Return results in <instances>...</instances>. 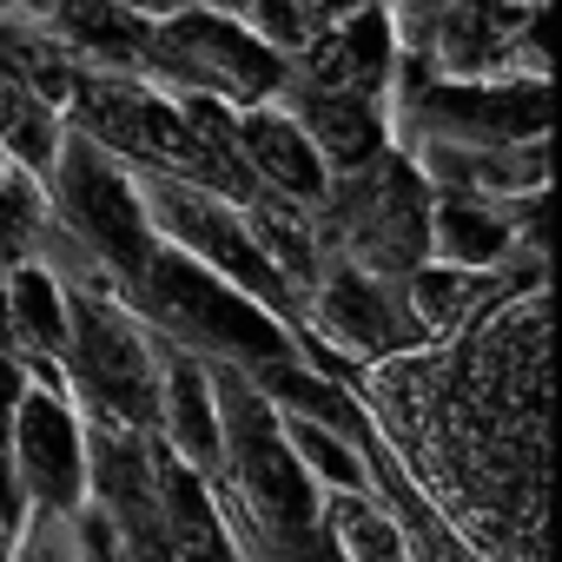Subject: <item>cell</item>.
<instances>
[{
    "label": "cell",
    "mask_w": 562,
    "mask_h": 562,
    "mask_svg": "<svg viewBox=\"0 0 562 562\" xmlns=\"http://www.w3.org/2000/svg\"><path fill=\"white\" fill-rule=\"evenodd\" d=\"M245 8H251V34L292 60L312 34H325L331 21H345V14H358V8H371V0H245Z\"/></svg>",
    "instance_id": "cell-21"
},
{
    "label": "cell",
    "mask_w": 562,
    "mask_h": 562,
    "mask_svg": "<svg viewBox=\"0 0 562 562\" xmlns=\"http://www.w3.org/2000/svg\"><path fill=\"white\" fill-rule=\"evenodd\" d=\"M8 172H14V166H8V153H0V179H8Z\"/></svg>",
    "instance_id": "cell-23"
},
{
    "label": "cell",
    "mask_w": 562,
    "mask_h": 562,
    "mask_svg": "<svg viewBox=\"0 0 562 562\" xmlns=\"http://www.w3.org/2000/svg\"><path fill=\"white\" fill-rule=\"evenodd\" d=\"M8 483L21 509H87V417L74 397L27 384L8 424Z\"/></svg>",
    "instance_id": "cell-7"
},
{
    "label": "cell",
    "mask_w": 562,
    "mask_h": 562,
    "mask_svg": "<svg viewBox=\"0 0 562 562\" xmlns=\"http://www.w3.org/2000/svg\"><path fill=\"white\" fill-rule=\"evenodd\" d=\"M41 192H47V212H54V225L113 278L120 292H133L139 285V271H146V258H153V225H146V199H139V172H126L120 159H106V153H93L87 139H60V159L47 166V179H41Z\"/></svg>",
    "instance_id": "cell-4"
},
{
    "label": "cell",
    "mask_w": 562,
    "mask_h": 562,
    "mask_svg": "<svg viewBox=\"0 0 562 562\" xmlns=\"http://www.w3.org/2000/svg\"><path fill=\"white\" fill-rule=\"evenodd\" d=\"M153 430H166V450L192 470H218V371L179 345L159 338V417Z\"/></svg>",
    "instance_id": "cell-13"
},
{
    "label": "cell",
    "mask_w": 562,
    "mask_h": 562,
    "mask_svg": "<svg viewBox=\"0 0 562 562\" xmlns=\"http://www.w3.org/2000/svg\"><path fill=\"white\" fill-rule=\"evenodd\" d=\"M516 251V218L496 199L470 192H430V225H424V258L463 265V271H496Z\"/></svg>",
    "instance_id": "cell-15"
},
{
    "label": "cell",
    "mask_w": 562,
    "mask_h": 562,
    "mask_svg": "<svg viewBox=\"0 0 562 562\" xmlns=\"http://www.w3.org/2000/svg\"><path fill=\"white\" fill-rule=\"evenodd\" d=\"M120 8H133V14H146V21H159V14H172V8H186V0H120Z\"/></svg>",
    "instance_id": "cell-22"
},
{
    "label": "cell",
    "mask_w": 562,
    "mask_h": 562,
    "mask_svg": "<svg viewBox=\"0 0 562 562\" xmlns=\"http://www.w3.org/2000/svg\"><path fill=\"white\" fill-rule=\"evenodd\" d=\"M397 285H404L397 299H404L417 338H424V345H443V338H457V331H470V325L483 318V305H490V292H496V271H463V265L424 258V265H411V271L397 278Z\"/></svg>",
    "instance_id": "cell-16"
},
{
    "label": "cell",
    "mask_w": 562,
    "mask_h": 562,
    "mask_svg": "<svg viewBox=\"0 0 562 562\" xmlns=\"http://www.w3.org/2000/svg\"><path fill=\"white\" fill-rule=\"evenodd\" d=\"M417 139H457V146H529L542 139V80H443L417 106Z\"/></svg>",
    "instance_id": "cell-9"
},
{
    "label": "cell",
    "mask_w": 562,
    "mask_h": 562,
    "mask_svg": "<svg viewBox=\"0 0 562 562\" xmlns=\"http://www.w3.org/2000/svg\"><path fill=\"white\" fill-rule=\"evenodd\" d=\"M139 74L159 80L172 100H212V106H232V113L271 106L292 87V60L278 47H265L245 14L205 8V0H186V8L153 21Z\"/></svg>",
    "instance_id": "cell-3"
},
{
    "label": "cell",
    "mask_w": 562,
    "mask_h": 562,
    "mask_svg": "<svg viewBox=\"0 0 562 562\" xmlns=\"http://www.w3.org/2000/svg\"><path fill=\"white\" fill-rule=\"evenodd\" d=\"M271 417H278V437H285V450H292V463L305 470L312 490H325V496L371 490V457H364L345 430L312 424V417H299V411H271Z\"/></svg>",
    "instance_id": "cell-20"
},
{
    "label": "cell",
    "mask_w": 562,
    "mask_h": 562,
    "mask_svg": "<svg viewBox=\"0 0 562 562\" xmlns=\"http://www.w3.org/2000/svg\"><path fill=\"white\" fill-rule=\"evenodd\" d=\"M278 100L292 106V120L305 126V139H312V153L325 159L331 179H351V172H364V166H378V159L391 153V113H384V100H371V93L285 87Z\"/></svg>",
    "instance_id": "cell-12"
},
{
    "label": "cell",
    "mask_w": 562,
    "mask_h": 562,
    "mask_svg": "<svg viewBox=\"0 0 562 562\" xmlns=\"http://www.w3.org/2000/svg\"><path fill=\"white\" fill-rule=\"evenodd\" d=\"M325 225L345 245V265L371 271V278H404L411 265H424V225H430V186L417 179V166L404 153H384L378 166L331 179Z\"/></svg>",
    "instance_id": "cell-5"
},
{
    "label": "cell",
    "mask_w": 562,
    "mask_h": 562,
    "mask_svg": "<svg viewBox=\"0 0 562 562\" xmlns=\"http://www.w3.org/2000/svg\"><path fill=\"white\" fill-rule=\"evenodd\" d=\"M126 305L153 325V338H166L205 364H225V371H265V364H285L299 351L292 325H278L265 305H251L225 278H212L205 265H192L166 245H153Z\"/></svg>",
    "instance_id": "cell-1"
},
{
    "label": "cell",
    "mask_w": 562,
    "mask_h": 562,
    "mask_svg": "<svg viewBox=\"0 0 562 562\" xmlns=\"http://www.w3.org/2000/svg\"><path fill=\"white\" fill-rule=\"evenodd\" d=\"M305 318H312L318 338H331L345 351V364H371V371L397 364L411 345H424L404 299L391 292V278H371L358 265L318 271V285L305 292Z\"/></svg>",
    "instance_id": "cell-8"
},
{
    "label": "cell",
    "mask_w": 562,
    "mask_h": 562,
    "mask_svg": "<svg viewBox=\"0 0 562 562\" xmlns=\"http://www.w3.org/2000/svg\"><path fill=\"white\" fill-rule=\"evenodd\" d=\"M60 139H67V113H60L41 87L0 80V153H8L14 172L47 179V166L60 159Z\"/></svg>",
    "instance_id": "cell-19"
},
{
    "label": "cell",
    "mask_w": 562,
    "mask_h": 562,
    "mask_svg": "<svg viewBox=\"0 0 562 562\" xmlns=\"http://www.w3.org/2000/svg\"><path fill=\"white\" fill-rule=\"evenodd\" d=\"M8 345L14 358H47L60 364L67 351V285L47 265H14L8 271Z\"/></svg>",
    "instance_id": "cell-17"
},
{
    "label": "cell",
    "mask_w": 562,
    "mask_h": 562,
    "mask_svg": "<svg viewBox=\"0 0 562 562\" xmlns=\"http://www.w3.org/2000/svg\"><path fill=\"white\" fill-rule=\"evenodd\" d=\"M318 529L331 536L338 562H411V529L391 503H378L371 490L351 496H325L318 503Z\"/></svg>",
    "instance_id": "cell-18"
},
{
    "label": "cell",
    "mask_w": 562,
    "mask_h": 562,
    "mask_svg": "<svg viewBox=\"0 0 562 562\" xmlns=\"http://www.w3.org/2000/svg\"><path fill=\"white\" fill-rule=\"evenodd\" d=\"M67 397L106 430H153L159 417V338L113 285H67Z\"/></svg>",
    "instance_id": "cell-2"
},
{
    "label": "cell",
    "mask_w": 562,
    "mask_h": 562,
    "mask_svg": "<svg viewBox=\"0 0 562 562\" xmlns=\"http://www.w3.org/2000/svg\"><path fill=\"white\" fill-rule=\"evenodd\" d=\"M238 153H245V172H251L258 192L285 199V205H305V212L325 205L331 172H325V159L312 153V139H305V126L292 120L285 100L245 106V113H238Z\"/></svg>",
    "instance_id": "cell-11"
},
{
    "label": "cell",
    "mask_w": 562,
    "mask_h": 562,
    "mask_svg": "<svg viewBox=\"0 0 562 562\" xmlns=\"http://www.w3.org/2000/svg\"><path fill=\"white\" fill-rule=\"evenodd\" d=\"M60 113H67L74 139L120 159L126 172H179L186 106L159 80H146V74H74V93Z\"/></svg>",
    "instance_id": "cell-6"
},
{
    "label": "cell",
    "mask_w": 562,
    "mask_h": 562,
    "mask_svg": "<svg viewBox=\"0 0 562 562\" xmlns=\"http://www.w3.org/2000/svg\"><path fill=\"white\" fill-rule=\"evenodd\" d=\"M41 27L80 74H139L153 21L120 8V0H47Z\"/></svg>",
    "instance_id": "cell-14"
},
{
    "label": "cell",
    "mask_w": 562,
    "mask_h": 562,
    "mask_svg": "<svg viewBox=\"0 0 562 562\" xmlns=\"http://www.w3.org/2000/svg\"><path fill=\"white\" fill-rule=\"evenodd\" d=\"M397 80V27L391 8L371 0V8L331 21L325 34H312L292 54V87H318V93H371L384 100V87Z\"/></svg>",
    "instance_id": "cell-10"
}]
</instances>
